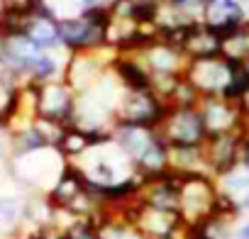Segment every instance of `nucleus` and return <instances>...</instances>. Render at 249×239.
I'll use <instances>...</instances> for the list:
<instances>
[{"label": "nucleus", "mask_w": 249, "mask_h": 239, "mask_svg": "<svg viewBox=\"0 0 249 239\" xmlns=\"http://www.w3.org/2000/svg\"><path fill=\"white\" fill-rule=\"evenodd\" d=\"M107 17H110V8H98V10L59 17L61 47L69 54L105 49L107 47Z\"/></svg>", "instance_id": "1"}, {"label": "nucleus", "mask_w": 249, "mask_h": 239, "mask_svg": "<svg viewBox=\"0 0 249 239\" xmlns=\"http://www.w3.org/2000/svg\"><path fill=\"white\" fill-rule=\"evenodd\" d=\"M222 205V193L217 178L208 173L178 176V215L186 227H196Z\"/></svg>", "instance_id": "2"}, {"label": "nucleus", "mask_w": 249, "mask_h": 239, "mask_svg": "<svg viewBox=\"0 0 249 239\" xmlns=\"http://www.w3.org/2000/svg\"><path fill=\"white\" fill-rule=\"evenodd\" d=\"M157 130L169 149L203 147L208 142L205 120L198 105H171Z\"/></svg>", "instance_id": "3"}, {"label": "nucleus", "mask_w": 249, "mask_h": 239, "mask_svg": "<svg viewBox=\"0 0 249 239\" xmlns=\"http://www.w3.org/2000/svg\"><path fill=\"white\" fill-rule=\"evenodd\" d=\"M66 166H69V161L64 159V154L56 147H44V149L27 152V154H13L15 178H20L22 183H27L32 188H44L47 193L59 181V176L64 173Z\"/></svg>", "instance_id": "4"}, {"label": "nucleus", "mask_w": 249, "mask_h": 239, "mask_svg": "<svg viewBox=\"0 0 249 239\" xmlns=\"http://www.w3.org/2000/svg\"><path fill=\"white\" fill-rule=\"evenodd\" d=\"M169 105L161 95H157L152 88L144 90H124L120 93L117 107H115V125H142V127H159Z\"/></svg>", "instance_id": "5"}, {"label": "nucleus", "mask_w": 249, "mask_h": 239, "mask_svg": "<svg viewBox=\"0 0 249 239\" xmlns=\"http://www.w3.org/2000/svg\"><path fill=\"white\" fill-rule=\"evenodd\" d=\"M237 64H232L230 59L220 56H210V59H196L188 61L183 76L186 81L198 90L200 98H213V95H225L232 76H234Z\"/></svg>", "instance_id": "6"}, {"label": "nucleus", "mask_w": 249, "mask_h": 239, "mask_svg": "<svg viewBox=\"0 0 249 239\" xmlns=\"http://www.w3.org/2000/svg\"><path fill=\"white\" fill-rule=\"evenodd\" d=\"M198 107L205 120L208 137L249 132V112H247L244 102H234L222 95H213V98H200Z\"/></svg>", "instance_id": "7"}, {"label": "nucleus", "mask_w": 249, "mask_h": 239, "mask_svg": "<svg viewBox=\"0 0 249 239\" xmlns=\"http://www.w3.org/2000/svg\"><path fill=\"white\" fill-rule=\"evenodd\" d=\"M124 217H127L147 239H174V237H181L186 232V224H183L178 210L144 205L140 200L124 212Z\"/></svg>", "instance_id": "8"}, {"label": "nucleus", "mask_w": 249, "mask_h": 239, "mask_svg": "<svg viewBox=\"0 0 249 239\" xmlns=\"http://www.w3.org/2000/svg\"><path fill=\"white\" fill-rule=\"evenodd\" d=\"M37 85V117L54 120L61 125H71L76 115L78 93L66 83V78L35 83Z\"/></svg>", "instance_id": "9"}, {"label": "nucleus", "mask_w": 249, "mask_h": 239, "mask_svg": "<svg viewBox=\"0 0 249 239\" xmlns=\"http://www.w3.org/2000/svg\"><path fill=\"white\" fill-rule=\"evenodd\" d=\"M247 144H249V132H232V135L208 137V142L203 144V152H205L210 176L220 178L227 171H232L234 166H239L242 159H244Z\"/></svg>", "instance_id": "10"}, {"label": "nucleus", "mask_w": 249, "mask_h": 239, "mask_svg": "<svg viewBox=\"0 0 249 239\" xmlns=\"http://www.w3.org/2000/svg\"><path fill=\"white\" fill-rule=\"evenodd\" d=\"M142 64L147 66L149 76L152 78H161V76H183L186 66H188V59L183 56L181 47L164 39V37H157L152 39L147 47H142L140 51H135Z\"/></svg>", "instance_id": "11"}, {"label": "nucleus", "mask_w": 249, "mask_h": 239, "mask_svg": "<svg viewBox=\"0 0 249 239\" xmlns=\"http://www.w3.org/2000/svg\"><path fill=\"white\" fill-rule=\"evenodd\" d=\"M247 20H249V8L244 0H208L200 15V22L222 37L244 25Z\"/></svg>", "instance_id": "12"}, {"label": "nucleus", "mask_w": 249, "mask_h": 239, "mask_svg": "<svg viewBox=\"0 0 249 239\" xmlns=\"http://www.w3.org/2000/svg\"><path fill=\"white\" fill-rule=\"evenodd\" d=\"M132 164H137L142 156H147L159 142H161V135L157 127H142V125H122L117 122L115 130H112V137H110Z\"/></svg>", "instance_id": "13"}, {"label": "nucleus", "mask_w": 249, "mask_h": 239, "mask_svg": "<svg viewBox=\"0 0 249 239\" xmlns=\"http://www.w3.org/2000/svg\"><path fill=\"white\" fill-rule=\"evenodd\" d=\"M178 47L183 51V56L188 61L196 59H210V56H220L222 54V34L213 32L210 27H205L200 20L193 22L178 39Z\"/></svg>", "instance_id": "14"}, {"label": "nucleus", "mask_w": 249, "mask_h": 239, "mask_svg": "<svg viewBox=\"0 0 249 239\" xmlns=\"http://www.w3.org/2000/svg\"><path fill=\"white\" fill-rule=\"evenodd\" d=\"M110 73L117 78V83L124 90H144V88H152V76H149L147 66L142 64V59L135 51L115 54V59L110 64Z\"/></svg>", "instance_id": "15"}, {"label": "nucleus", "mask_w": 249, "mask_h": 239, "mask_svg": "<svg viewBox=\"0 0 249 239\" xmlns=\"http://www.w3.org/2000/svg\"><path fill=\"white\" fill-rule=\"evenodd\" d=\"M30 42H35L39 49H64L61 47V32H59V17L52 10H37L30 15L25 32Z\"/></svg>", "instance_id": "16"}, {"label": "nucleus", "mask_w": 249, "mask_h": 239, "mask_svg": "<svg viewBox=\"0 0 249 239\" xmlns=\"http://www.w3.org/2000/svg\"><path fill=\"white\" fill-rule=\"evenodd\" d=\"M100 239H147L127 217L120 212H103L98 220Z\"/></svg>", "instance_id": "17"}, {"label": "nucleus", "mask_w": 249, "mask_h": 239, "mask_svg": "<svg viewBox=\"0 0 249 239\" xmlns=\"http://www.w3.org/2000/svg\"><path fill=\"white\" fill-rule=\"evenodd\" d=\"M222 56L232 64H249V20L222 37Z\"/></svg>", "instance_id": "18"}, {"label": "nucleus", "mask_w": 249, "mask_h": 239, "mask_svg": "<svg viewBox=\"0 0 249 239\" xmlns=\"http://www.w3.org/2000/svg\"><path fill=\"white\" fill-rule=\"evenodd\" d=\"M64 239H100L98 222L93 217H73L64 227Z\"/></svg>", "instance_id": "19"}, {"label": "nucleus", "mask_w": 249, "mask_h": 239, "mask_svg": "<svg viewBox=\"0 0 249 239\" xmlns=\"http://www.w3.org/2000/svg\"><path fill=\"white\" fill-rule=\"evenodd\" d=\"M166 3H169L174 10H178L181 15H186L188 20H200L203 8H205L208 0H166Z\"/></svg>", "instance_id": "20"}, {"label": "nucleus", "mask_w": 249, "mask_h": 239, "mask_svg": "<svg viewBox=\"0 0 249 239\" xmlns=\"http://www.w3.org/2000/svg\"><path fill=\"white\" fill-rule=\"evenodd\" d=\"M234 239H249V220H247V222H242V224L237 227Z\"/></svg>", "instance_id": "21"}, {"label": "nucleus", "mask_w": 249, "mask_h": 239, "mask_svg": "<svg viewBox=\"0 0 249 239\" xmlns=\"http://www.w3.org/2000/svg\"><path fill=\"white\" fill-rule=\"evenodd\" d=\"M0 135H8V122H5L3 115H0Z\"/></svg>", "instance_id": "22"}, {"label": "nucleus", "mask_w": 249, "mask_h": 239, "mask_svg": "<svg viewBox=\"0 0 249 239\" xmlns=\"http://www.w3.org/2000/svg\"><path fill=\"white\" fill-rule=\"evenodd\" d=\"M174 239H186V232H183V234H181V237H174Z\"/></svg>", "instance_id": "23"}, {"label": "nucleus", "mask_w": 249, "mask_h": 239, "mask_svg": "<svg viewBox=\"0 0 249 239\" xmlns=\"http://www.w3.org/2000/svg\"><path fill=\"white\" fill-rule=\"evenodd\" d=\"M244 66H247V68H249V64H244Z\"/></svg>", "instance_id": "24"}, {"label": "nucleus", "mask_w": 249, "mask_h": 239, "mask_svg": "<svg viewBox=\"0 0 249 239\" xmlns=\"http://www.w3.org/2000/svg\"><path fill=\"white\" fill-rule=\"evenodd\" d=\"M244 3H249V0H244Z\"/></svg>", "instance_id": "25"}, {"label": "nucleus", "mask_w": 249, "mask_h": 239, "mask_svg": "<svg viewBox=\"0 0 249 239\" xmlns=\"http://www.w3.org/2000/svg\"><path fill=\"white\" fill-rule=\"evenodd\" d=\"M0 42H3V39H0Z\"/></svg>", "instance_id": "26"}]
</instances>
